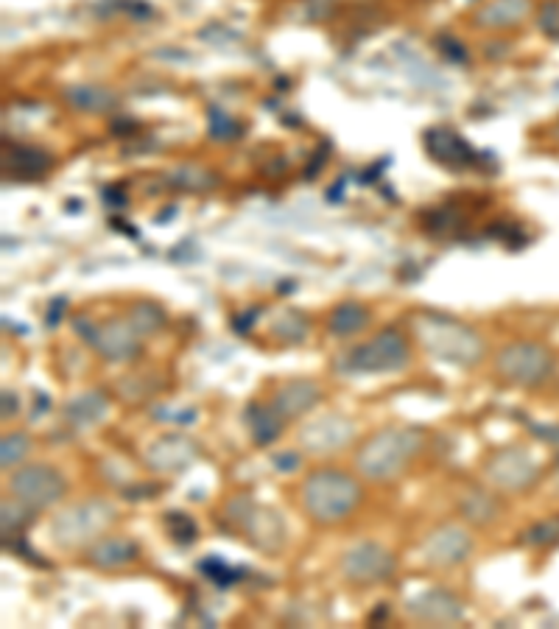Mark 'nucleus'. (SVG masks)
Returning <instances> with one entry per match:
<instances>
[{
  "label": "nucleus",
  "instance_id": "obj_1",
  "mask_svg": "<svg viewBox=\"0 0 559 629\" xmlns=\"http://www.w3.org/2000/svg\"><path fill=\"white\" fill-rule=\"evenodd\" d=\"M417 342L428 350V356L456 367H473L484 356V342L476 330L445 314H420L414 322Z\"/></svg>",
  "mask_w": 559,
  "mask_h": 629
},
{
  "label": "nucleus",
  "instance_id": "obj_2",
  "mask_svg": "<svg viewBox=\"0 0 559 629\" xmlns=\"http://www.w3.org/2000/svg\"><path fill=\"white\" fill-rule=\"evenodd\" d=\"M423 442L420 428H383L358 451L355 467L369 481H392L409 467Z\"/></svg>",
  "mask_w": 559,
  "mask_h": 629
},
{
  "label": "nucleus",
  "instance_id": "obj_3",
  "mask_svg": "<svg viewBox=\"0 0 559 629\" xmlns=\"http://www.w3.org/2000/svg\"><path fill=\"white\" fill-rule=\"evenodd\" d=\"M361 484L341 470H316L302 484V506L316 523H339L361 504Z\"/></svg>",
  "mask_w": 559,
  "mask_h": 629
},
{
  "label": "nucleus",
  "instance_id": "obj_4",
  "mask_svg": "<svg viewBox=\"0 0 559 629\" xmlns=\"http://www.w3.org/2000/svg\"><path fill=\"white\" fill-rule=\"evenodd\" d=\"M409 364V342L400 330H381L375 339L358 344L347 367L353 372H397Z\"/></svg>",
  "mask_w": 559,
  "mask_h": 629
},
{
  "label": "nucleus",
  "instance_id": "obj_5",
  "mask_svg": "<svg viewBox=\"0 0 559 629\" xmlns=\"http://www.w3.org/2000/svg\"><path fill=\"white\" fill-rule=\"evenodd\" d=\"M115 518L110 504L104 501H87L62 512L54 520V537L65 548L87 546L90 540H96V534H101Z\"/></svg>",
  "mask_w": 559,
  "mask_h": 629
},
{
  "label": "nucleus",
  "instance_id": "obj_6",
  "mask_svg": "<svg viewBox=\"0 0 559 629\" xmlns=\"http://www.w3.org/2000/svg\"><path fill=\"white\" fill-rule=\"evenodd\" d=\"M495 370L509 383L537 386L551 372V353H548L543 344L534 342L509 344L506 350L498 353Z\"/></svg>",
  "mask_w": 559,
  "mask_h": 629
},
{
  "label": "nucleus",
  "instance_id": "obj_7",
  "mask_svg": "<svg viewBox=\"0 0 559 629\" xmlns=\"http://www.w3.org/2000/svg\"><path fill=\"white\" fill-rule=\"evenodd\" d=\"M12 493L20 504L31 506L37 512V509L56 504L65 495V479L48 465L23 467L12 476Z\"/></svg>",
  "mask_w": 559,
  "mask_h": 629
},
{
  "label": "nucleus",
  "instance_id": "obj_8",
  "mask_svg": "<svg viewBox=\"0 0 559 629\" xmlns=\"http://www.w3.org/2000/svg\"><path fill=\"white\" fill-rule=\"evenodd\" d=\"M341 568L353 582H383L395 571V557L378 543H361L344 554Z\"/></svg>",
  "mask_w": 559,
  "mask_h": 629
},
{
  "label": "nucleus",
  "instance_id": "obj_9",
  "mask_svg": "<svg viewBox=\"0 0 559 629\" xmlns=\"http://www.w3.org/2000/svg\"><path fill=\"white\" fill-rule=\"evenodd\" d=\"M353 434L355 428L347 417H341V414H325V417H319V420L302 428L300 442L302 448L311 453H336L353 439Z\"/></svg>",
  "mask_w": 559,
  "mask_h": 629
},
{
  "label": "nucleus",
  "instance_id": "obj_10",
  "mask_svg": "<svg viewBox=\"0 0 559 629\" xmlns=\"http://www.w3.org/2000/svg\"><path fill=\"white\" fill-rule=\"evenodd\" d=\"M487 476H490L495 487L515 493V490H523V487L532 484L534 476H537V467L532 465L529 453L518 451V448H509V451H501L492 456V462L487 465Z\"/></svg>",
  "mask_w": 559,
  "mask_h": 629
},
{
  "label": "nucleus",
  "instance_id": "obj_11",
  "mask_svg": "<svg viewBox=\"0 0 559 629\" xmlns=\"http://www.w3.org/2000/svg\"><path fill=\"white\" fill-rule=\"evenodd\" d=\"M96 347L98 353L110 361H132L140 353V336L132 322L110 319V322L98 325Z\"/></svg>",
  "mask_w": 559,
  "mask_h": 629
},
{
  "label": "nucleus",
  "instance_id": "obj_12",
  "mask_svg": "<svg viewBox=\"0 0 559 629\" xmlns=\"http://www.w3.org/2000/svg\"><path fill=\"white\" fill-rule=\"evenodd\" d=\"M196 453L199 451H196V445H193L191 439L179 437V434H168V437L151 442V448L146 451V462L157 473H182L196 459Z\"/></svg>",
  "mask_w": 559,
  "mask_h": 629
},
{
  "label": "nucleus",
  "instance_id": "obj_13",
  "mask_svg": "<svg viewBox=\"0 0 559 629\" xmlns=\"http://www.w3.org/2000/svg\"><path fill=\"white\" fill-rule=\"evenodd\" d=\"M470 554V534L459 526H442L425 540V560L428 565L448 568L462 562Z\"/></svg>",
  "mask_w": 559,
  "mask_h": 629
},
{
  "label": "nucleus",
  "instance_id": "obj_14",
  "mask_svg": "<svg viewBox=\"0 0 559 629\" xmlns=\"http://www.w3.org/2000/svg\"><path fill=\"white\" fill-rule=\"evenodd\" d=\"M244 534L249 537V543L260 551H280L283 543H286V529H283V520L272 509H263V506H252V512L246 515L244 520Z\"/></svg>",
  "mask_w": 559,
  "mask_h": 629
},
{
  "label": "nucleus",
  "instance_id": "obj_15",
  "mask_svg": "<svg viewBox=\"0 0 559 629\" xmlns=\"http://www.w3.org/2000/svg\"><path fill=\"white\" fill-rule=\"evenodd\" d=\"M425 149L437 163L448 165V168H467V165L478 163L476 151L470 149L462 137L456 135V132H450V129H428Z\"/></svg>",
  "mask_w": 559,
  "mask_h": 629
},
{
  "label": "nucleus",
  "instance_id": "obj_16",
  "mask_svg": "<svg viewBox=\"0 0 559 629\" xmlns=\"http://www.w3.org/2000/svg\"><path fill=\"white\" fill-rule=\"evenodd\" d=\"M319 386L314 381H288L274 392V409L283 417H300L305 411H311L319 403Z\"/></svg>",
  "mask_w": 559,
  "mask_h": 629
},
{
  "label": "nucleus",
  "instance_id": "obj_17",
  "mask_svg": "<svg viewBox=\"0 0 559 629\" xmlns=\"http://www.w3.org/2000/svg\"><path fill=\"white\" fill-rule=\"evenodd\" d=\"M409 610L417 618L431 621V624H450V621H459L462 618L459 602L450 593H445V590H428L423 596L411 599Z\"/></svg>",
  "mask_w": 559,
  "mask_h": 629
},
{
  "label": "nucleus",
  "instance_id": "obj_18",
  "mask_svg": "<svg viewBox=\"0 0 559 629\" xmlns=\"http://www.w3.org/2000/svg\"><path fill=\"white\" fill-rule=\"evenodd\" d=\"M529 0H490L484 9H478L476 23L484 28H512L529 14Z\"/></svg>",
  "mask_w": 559,
  "mask_h": 629
},
{
  "label": "nucleus",
  "instance_id": "obj_19",
  "mask_svg": "<svg viewBox=\"0 0 559 629\" xmlns=\"http://www.w3.org/2000/svg\"><path fill=\"white\" fill-rule=\"evenodd\" d=\"M132 560H137V543H132L129 537H107V540H101L90 548V562L96 568H104V571L123 568Z\"/></svg>",
  "mask_w": 559,
  "mask_h": 629
},
{
  "label": "nucleus",
  "instance_id": "obj_20",
  "mask_svg": "<svg viewBox=\"0 0 559 629\" xmlns=\"http://www.w3.org/2000/svg\"><path fill=\"white\" fill-rule=\"evenodd\" d=\"M51 168V157L37 146H12L6 151V171H12L14 177H42Z\"/></svg>",
  "mask_w": 559,
  "mask_h": 629
},
{
  "label": "nucleus",
  "instance_id": "obj_21",
  "mask_svg": "<svg viewBox=\"0 0 559 629\" xmlns=\"http://www.w3.org/2000/svg\"><path fill=\"white\" fill-rule=\"evenodd\" d=\"M246 423H249V431H252L255 442L269 445L283 431V414L274 409V406H266V403H252L246 409Z\"/></svg>",
  "mask_w": 559,
  "mask_h": 629
},
{
  "label": "nucleus",
  "instance_id": "obj_22",
  "mask_svg": "<svg viewBox=\"0 0 559 629\" xmlns=\"http://www.w3.org/2000/svg\"><path fill=\"white\" fill-rule=\"evenodd\" d=\"M369 322V308L361 302H341L333 308L328 328L333 336H353Z\"/></svg>",
  "mask_w": 559,
  "mask_h": 629
},
{
  "label": "nucleus",
  "instance_id": "obj_23",
  "mask_svg": "<svg viewBox=\"0 0 559 629\" xmlns=\"http://www.w3.org/2000/svg\"><path fill=\"white\" fill-rule=\"evenodd\" d=\"M65 98L70 101V107L82 112H107L115 107V96L104 87H70Z\"/></svg>",
  "mask_w": 559,
  "mask_h": 629
},
{
  "label": "nucleus",
  "instance_id": "obj_24",
  "mask_svg": "<svg viewBox=\"0 0 559 629\" xmlns=\"http://www.w3.org/2000/svg\"><path fill=\"white\" fill-rule=\"evenodd\" d=\"M104 414H107V403H104V397L98 395L76 397L73 403H68V417L73 425L96 423Z\"/></svg>",
  "mask_w": 559,
  "mask_h": 629
},
{
  "label": "nucleus",
  "instance_id": "obj_25",
  "mask_svg": "<svg viewBox=\"0 0 559 629\" xmlns=\"http://www.w3.org/2000/svg\"><path fill=\"white\" fill-rule=\"evenodd\" d=\"M168 182L174 185V188H182V191H207V188H213L216 185V177L210 174V171H202V168H196V165H182L177 168Z\"/></svg>",
  "mask_w": 559,
  "mask_h": 629
},
{
  "label": "nucleus",
  "instance_id": "obj_26",
  "mask_svg": "<svg viewBox=\"0 0 559 629\" xmlns=\"http://www.w3.org/2000/svg\"><path fill=\"white\" fill-rule=\"evenodd\" d=\"M129 322L135 325L137 333L149 336V333L165 325V311L160 305H154V302H137L135 308L129 311Z\"/></svg>",
  "mask_w": 559,
  "mask_h": 629
},
{
  "label": "nucleus",
  "instance_id": "obj_27",
  "mask_svg": "<svg viewBox=\"0 0 559 629\" xmlns=\"http://www.w3.org/2000/svg\"><path fill=\"white\" fill-rule=\"evenodd\" d=\"M462 509L467 520H473V523H490L495 518V512H498V504L487 493H478L476 490V493H470L464 498Z\"/></svg>",
  "mask_w": 559,
  "mask_h": 629
},
{
  "label": "nucleus",
  "instance_id": "obj_28",
  "mask_svg": "<svg viewBox=\"0 0 559 629\" xmlns=\"http://www.w3.org/2000/svg\"><path fill=\"white\" fill-rule=\"evenodd\" d=\"M31 451V439L26 434H12V437H3V448H0V459H3V470H12L17 467Z\"/></svg>",
  "mask_w": 559,
  "mask_h": 629
},
{
  "label": "nucleus",
  "instance_id": "obj_29",
  "mask_svg": "<svg viewBox=\"0 0 559 629\" xmlns=\"http://www.w3.org/2000/svg\"><path fill=\"white\" fill-rule=\"evenodd\" d=\"M165 529L177 540L179 546H188L196 540V523L185 512H168L165 515Z\"/></svg>",
  "mask_w": 559,
  "mask_h": 629
},
{
  "label": "nucleus",
  "instance_id": "obj_30",
  "mask_svg": "<svg viewBox=\"0 0 559 629\" xmlns=\"http://www.w3.org/2000/svg\"><path fill=\"white\" fill-rule=\"evenodd\" d=\"M274 333H277L280 339H288V342H302L305 333H308V322H305L297 311H286V314L274 322Z\"/></svg>",
  "mask_w": 559,
  "mask_h": 629
},
{
  "label": "nucleus",
  "instance_id": "obj_31",
  "mask_svg": "<svg viewBox=\"0 0 559 629\" xmlns=\"http://www.w3.org/2000/svg\"><path fill=\"white\" fill-rule=\"evenodd\" d=\"M31 512H34V509L26 504L20 506L3 504V537L20 532V526H26L28 520H31Z\"/></svg>",
  "mask_w": 559,
  "mask_h": 629
},
{
  "label": "nucleus",
  "instance_id": "obj_32",
  "mask_svg": "<svg viewBox=\"0 0 559 629\" xmlns=\"http://www.w3.org/2000/svg\"><path fill=\"white\" fill-rule=\"evenodd\" d=\"M210 135L216 140H232V137H238V126L221 110H210Z\"/></svg>",
  "mask_w": 559,
  "mask_h": 629
},
{
  "label": "nucleus",
  "instance_id": "obj_33",
  "mask_svg": "<svg viewBox=\"0 0 559 629\" xmlns=\"http://www.w3.org/2000/svg\"><path fill=\"white\" fill-rule=\"evenodd\" d=\"M559 537V520H551V523H540L534 526L532 532L526 534V543L532 546H543V543H554Z\"/></svg>",
  "mask_w": 559,
  "mask_h": 629
},
{
  "label": "nucleus",
  "instance_id": "obj_34",
  "mask_svg": "<svg viewBox=\"0 0 559 629\" xmlns=\"http://www.w3.org/2000/svg\"><path fill=\"white\" fill-rule=\"evenodd\" d=\"M202 571L213 576V582H219V585H232V582L238 579V571H230V568H224V565H221L219 560L202 562Z\"/></svg>",
  "mask_w": 559,
  "mask_h": 629
},
{
  "label": "nucleus",
  "instance_id": "obj_35",
  "mask_svg": "<svg viewBox=\"0 0 559 629\" xmlns=\"http://www.w3.org/2000/svg\"><path fill=\"white\" fill-rule=\"evenodd\" d=\"M540 28L551 34V37H559V6H546L543 14H540Z\"/></svg>",
  "mask_w": 559,
  "mask_h": 629
},
{
  "label": "nucleus",
  "instance_id": "obj_36",
  "mask_svg": "<svg viewBox=\"0 0 559 629\" xmlns=\"http://www.w3.org/2000/svg\"><path fill=\"white\" fill-rule=\"evenodd\" d=\"M333 6H336V0H305V9H308V14H311L314 20L328 17V14L333 12Z\"/></svg>",
  "mask_w": 559,
  "mask_h": 629
},
{
  "label": "nucleus",
  "instance_id": "obj_37",
  "mask_svg": "<svg viewBox=\"0 0 559 629\" xmlns=\"http://www.w3.org/2000/svg\"><path fill=\"white\" fill-rule=\"evenodd\" d=\"M439 48H442V51H445V54H450V59H462L464 62V51L462 48H450V45H456V42L453 40H448V37H442V40L437 42Z\"/></svg>",
  "mask_w": 559,
  "mask_h": 629
},
{
  "label": "nucleus",
  "instance_id": "obj_38",
  "mask_svg": "<svg viewBox=\"0 0 559 629\" xmlns=\"http://www.w3.org/2000/svg\"><path fill=\"white\" fill-rule=\"evenodd\" d=\"M297 462H300V459H297L294 453H286V456L277 459V467H280L283 473H291V470H297Z\"/></svg>",
  "mask_w": 559,
  "mask_h": 629
},
{
  "label": "nucleus",
  "instance_id": "obj_39",
  "mask_svg": "<svg viewBox=\"0 0 559 629\" xmlns=\"http://www.w3.org/2000/svg\"><path fill=\"white\" fill-rule=\"evenodd\" d=\"M3 403H6V406H3V417H9V414L17 411V397L9 395V392H3Z\"/></svg>",
  "mask_w": 559,
  "mask_h": 629
}]
</instances>
